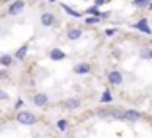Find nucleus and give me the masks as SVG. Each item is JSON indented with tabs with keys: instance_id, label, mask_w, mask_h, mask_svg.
<instances>
[{
	"instance_id": "nucleus-14",
	"label": "nucleus",
	"mask_w": 152,
	"mask_h": 138,
	"mask_svg": "<svg viewBox=\"0 0 152 138\" xmlns=\"http://www.w3.org/2000/svg\"><path fill=\"white\" fill-rule=\"evenodd\" d=\"M59 6L63 7V11H64L66 15H70V16H73V18H81V16H83V15H81V13H79L77 9H73V7H70L68 4H63V2H61Z\"/></svg>"
},
{
	"instance_id": "nucleus-34",
	"label": "nucleus",
	"mask_w": 152,
	"mask_h": 138,
	"mask_svg": "<svg viewBox=\"0 0 152 138\" xmlns=\"http://www.w3.org/2000/svg\"><path fill=\"white\" fill-rule=\"evenodd\" d=\"M107 2H109V0H107Z\"/></svg>"
},
{
	"instance_id": "nucleus-31",
	"label": "nucleus",
	"mask_w": 152,
	"mask_h": 138,
	"mask_svg": "<svg viewBox=\"0 0 152 138\" xmlns=\"http://www.w3.org/2000/svg\"><path fill=\"white\" fill-rule=\"evenodd\" d=\"M148 9H150V11H152V0H150V4H148Z\"/></svg>"
},
{
	"instance_id": "nucleus-16",
	"label": "nucleus",
	"mask_w": 152,
	"mask_h": 138,
	"mask_svg": "<svg viewBox=\"0 0 152 138\" xmlns=\"http://www.w3.org/2000/svg\"><path fill=\"white\" fill-rule=\"evenodd\" d=\"M109 102H113V95L109 90H104L100 95V104H109Z\"/></svg>"
},
{
	"instance_id": "nucleus-24",
	"label": "nucleus",
	"mask_w": 152,
	"mask_h": 138,
	"mask_svg": "<svg viewBox=\"0 0 152 138\" xmlns=\"http://www.w3.org/2000/svg\"><path fill=\"white\" fill-rule=\"evenodd\" d=\"M113 56H115L116 59H120V57H122V50H120V48H115V52H113Z\"/></svg>"
},
{
	"instance_id": "nucleus-18",
	"label": "nucleus",
	"mask_w": 152,
	"mask_h": 138,
	"mask_svg": "<svg viewBox=\"0 0 152 138\" xmlns=\"http://www.w3.org/2000/svg\"><path fill=\"white\" fill-rule=\"evenodd\" d=\"M150 0H132V6L138 7V9H143V7H148Z\"/></svg>"
},
{
	"instance_id": "nucleus-2",
	"label": "nucleus",
	"mask_w": 152,
	"mask_h": 138,
	"mask_svg": "<svg viewBox=\"0 0 152 138\" xmlns=\"http://www.w3.org/2000/svg\"><path fill=\"white\" fill-rule=\"evenodd\" d=\"M25 11V0H15V2L9 4L7 7V15L9 16H18Z\"/></svg>"
},
{
	"instance_id": "nucleus-21",
	"label": "nucleus",
	"mask_w": 152,
	"mask_h": 138,
	"mask_svg": "<svg viewBox=\"0 0 152 138\" xmlns=\"http://www.w3.org/2000/svg\"><path fill=\"white\" fill-rule=\"evenodd\" d=\"M86 25H95V23H99V22H102L99 16H86Z\"/></svg>"
},
{
	"instance_id": "nucleus-23",
	"label": "nucleus",
	"mask_w": 152,
	"mask_h": 138,
	"mask_svg": "<svg viewBox=\"0 0 152 138\" xmlns=\"http://www.w3.org/2000/svg\"><path fill=\"white\" fill-rule=\"evenodd\" d=\"M7 99H9V93H7L6 90L0 88V101H7Z\"/></svg>"
},
{
	"instance_id": "nucleus-33",
	"label": "nucleus",
	"mask_w": 152,
	"mask_h": 138,
	"mask_svg": "<svg viewBox=\"0 0 152 138\" xmlns=\"http://www.w3.org/2000/svg\"><path fill=\"white\" fill-rule=\"evenodd\" d=\"M47 2H56V0H47Z\"/></svg>"
},
{
	"instance_id": "nucleus-1",
	"label": "nucleus",
	"mask_w": 152,
	"mask_h": 138,
	"mask_svg": "<svg viewBox=\"0 0 152 138\" xmlns=\"http://www.w3.org/2000/svg\"><path fill=\"white\" fill-rule=\"evenodd\" d=\"M16 122L22 124V126H34V124L38 122V117H36L34 113L23 109V111H18V113H16Z\"/></svg>"
},
{
	"instance_id": "nucleus-25",
	"label": "nucleus",
	"mask_w": 152,
	"mask_h": 138,
	"mask_svg": "<svg viewBox=\"0 0 152 138\" xmlns=\"http://www.w3.org/2000/svg\"><path fill=\"white\" fill-rule=\"evenodd\" d=\"M106 2H107V0H95V4H93V6H97V7H100V6H104Z\"/></svg>"
},
{
	"instance_id": "nucleus-22",
	"label": "nucleus",
	"mask_w": 152,
	"mask_h": 138,
	"mask_svg": "<svg viewBox=\"0 0 152 138\" xmlns=\"http://www.w3.org/2000/svg\"><path fill=\"white\" fill-rule=\"evenodd\" d=\"M140 57H141V59H148V48H147V47L140 48Z\"/></svg>"
},
{
	"instance_id": "nucleus-4",
	"label": "nucleus",
	"mask_w": 152,
	"mask_h": 138,
	"mask_svg": "<svg viewBox=\"0 0 152 138\" xmlns=\"http://www.w3.org/2000/svg\"><path fill=\"white\" fill-rule=\"evenodd\" d=\"M107 83L111 86H122L124 84V74L120 70H111L107 74Z\"/></svg>"
},
{
	"instance_id": "nucleus-7",
	"label": "nucleus",
	"mask_w": 152,
	"mask_h": 138,
	"mask_svg": "<svg viewBox=\"0 0 152 138\" xmlns=\"http://www.w3.org/2000/svg\"><path fill=\"white\" fill-rule=\"evenodd\" d=\"M132 27H134V29H138L140 32L147 34V36H152V29L148 27V20H147V18H141V20H138V22H136Z\"/></svg>"
},
{
	"instance_id": "nucleus-8",
	"label": "nucleus",
	"mask_w": 152,
	"mask_h": 138,
	"mask_svg": "<svg viewBox=\"0 0 152 138\" xmlns=\"http://www.w3.org/2000/svg\"><path fill=\"white\" fill-rule=\"evenodd\" d=\"M32 102H34L38 108H45V106L48 104V93H45V92H38V93H34Z\"/></svg>"
},
{
	"instance_id": "nucleus-32",
	"label": "nucleus",
	"mask_w": 152,
	"mask_h": 138,
	"mask_svg": "<svg viewBox=\"0 0 152 138\" xmlns=\"http://www.w3.org/2000/svg\"><path fill=\"white\" fill-rule=\"evenodd\" d=\"M150 109H152V99H150Z\"/></svg>"
},
{
	"instance_id": "nucleus-30",
	"label": "nucleus",
	"mask_w": 152,
	"mask_h": 138,
	"mask_svg": "<svg viewBox=\"0 0 152 138\" xmlns=\"http://www.w3.org/2000/svg\"><path fill=\"white\" fill-rule=\"evenodd\" d=\"M148 59H152V48H148Z\"/></svg>"
},
{
	"instance_id": "nucleus-13",
	"label": "nucleus",
	"mask_w": 152,
	"mask_h": 138,
	"mask_svg": "<svg viewBox=\"0 0 152 138\" xmlns=\"http://www.w3.org/2000/svg\"><path fill=\"white\" fill-rule=\"evenodd\" d=\"M13 61H15L13 54H2L0 56V66H4V68H9L13 65Z\"/></svg>"
},
{
	"instance_id": "nucleus-29",
	"label": "nucleus",
	"mask_w": 152,
	"mask_h": 138,
	"mask_svg": "<svg viewBox=\"0 0 152 138\" xmlns=\"http://www.w3.org/2000/svg\"><path fill=\"white\" fill-rule=\"evenodd\" d=\"M2 4H11V2H15V0H0Z\"/></svg>"
},
{
	"instance_id": "nucleus-11",
	"label": "nucleus",
	"mask_w": 152,
	"mask_h": 138,
	"mask_svg": "<svg viewBox=\"0 0 152 138\" xmlns=\"http://www.w3.org/2000/svg\"><path fill=\"white\" fill-rule=\"evenodd\" d=\"M29 47H31V43H29V41H25L22 47H18V48H16V52L13 54V57H15V59H23V57L27 56V52H29Z\"/></svg>"
},
{
	"instance_id": "nucleus-28",
	"label": "nucleus",
	"mask_w": 152,
	"mask_h": 138,
	"mask_svg": "<svg viewBox=\"0 0 152 138\" xmlns=\"http://www.w3.org/2000/svg\"><path fill=\"white\" fill-rule=\"evenodd\" d=\"M0 79H7V72H6V70H4V72L0 70Z\"/></svg>"
},
{
	"instance_id": "nucleus-17",
	"label": "nucleus",
	"mask_w": 152,
	"mask_h": 138,
	"mask_svg": "<svg viewBox=\"0 0 152 138\" xmlns=\"http://www.w3.org/2000/svg\"><path fill=\"white\" fill-rule=\"evenodd\" d=\"M56 127H57L61 133H66V131H68V120H64V118H59V120L56 122Z\"/></svg>"
},
{
	"instance_id": "nucleus-3",
	"label": "nucleus",
	"mask_w": 152,
	"mask_h": 138,
	"mask_svg": "<svg viewBox=\"0 0 152 138\" xmlns=\"http://www.w3.org/2000/svg\"><path fill=\"white\" fill-rule=\"evenodd\" d=\"M39 23L43 25V27H54L56 23H57V16L52 13V11H45V13H41V16H39Z\"/></svg>"
},
{
	"instance_id": "nucleus-12",
	"label": "nucleus",
	"mask_w": 152,
	"mask_h": 138,
	"mask_svg": "<svg viewBox=\"0 0 152 138\" xmlns=\"http://www.w3.org/2000/svg\"><path fill=\"white\" fill-rule=\"evenodd\" d=\"M141 113L138 111V109H125V120H129V122H138V120H141Z\"/></svg>"
},
{
	"instance_id": "nucleus-26",
	"label": "nucleus",
	"mask_w": 152,
	"mask_h": 138,
	"mask_svg": "<svg viewBox=\"0 0 152 138\" xmlns=\"http://www.w3.org/2000/svg\"><path fill=\"white\" fill-rule=\"evenodd\" d=\"M116 34V29H106V36H113Z\"/></svg>"
},
{
	"instance_id": "nucleus-9",
	"label": "nucleus",
	"mask_w": 152,
	"mask_h": 138,
	"mask_svg": "<svg viewBox=\"0 0 152 138\" xmlns=\"http://www.w3.org/2000/svg\"><path fill=\"white\" fill-rule=\"evenodd\" d=\"M48 59L50 61H63V59H66V54L59 47H54V48L48 50Z\"/></svg>"
},
{
	"instance_id": "nucleus-6",
	"label": "nucleus",
	"mask_w": 152,
	"mask_h": 138,
	"mask_svg": "<svg viewBox=\"0 0 152 138\" xmlns=\"http://www.w3.org/2000/svg\"><path fill=\"white\" fill-rule=\"evenodd\" d=\"M64 109H68V111H75V109H79L81 106H83V99L81 97H70V99H66L64 101Z\"/></svg>"
},
{
	"instance_id": "nucleus-15",
	"label": "nucleus",
	"mask_w": 152,
	"mask_h": 138,
	"mask_svg": "<svg viewBox=\"0 0 152 138\" xmlns=\"http://www.w3.org/2000/svg\"><path fill=\"white\" fill-rule=\"evenodd\" d=\"M111 118H115V120H125V109H120V108L111 109Z\"/></svg>"
},
{
	"instance_id": "nucleus-20",
	"label": "nucleus",
	"mask_w": 152,
	"mask_h": 138,
	"mask_svg": "<svg viewBox=\"0 0 152 138\" xmlns=\"http://www.w3.org/2000/svg\"><path fill=\"white\" fill-rule=\"evenodd\" d=\"M97 117L99 118H111V109H104L102 108V109L97 111Z\"/></svg>"
},
{
	"instance_id": "nucleus-19",
	"label": "nucleus",
	"mask_w": 152,
	"mask_h": 138,
	"mask_svg": "<svg viewBox=\"0 0 152 138\" xmlns=\"http://www.w3.org/2000/svg\"><path fill=\"white\" fill-rule=\"evenodd\" d=\"M86 13H88L90 16H99V18H100V15H102V13H100V9H99L97 6H91V7H88V11H86Z\"/></svg>"
},
{
	"instance_id": "nucleus-27",
	"label": "nucleus",
	"mask_w": 152,
	"mask_h": 138,
	"mask_svg": "<svg viewBox=\"0 0 152 138\" xmlns=\"http://www.w3.org/2000/svg\"><path fill=\"white\" fill-rule=\"evenodd\" d=\"M22 106H23V101H22V99H18V101H16V104H15V108H16V109H20Z\"/></svg>"
},
{
	"instance_id": "nucleus-10",
	"label": "nucleus",
	"mask_w": 152,
	"mask_h": 138,
	"mask_svg": "<svg viewBox=\"0 0 152 138\" xmlns=\"http://www.w3.org/2000/svg\"><path fill=\"white\" fill-rule=\"evenodd\" d=\"M81 36H83V29L81 27H70L68 32H66V38L70 41H77V40H81Z\"/></svg>"
},
{
	"instance_id": "nucleus-5",
	"label": "nucleus",
	"mask_w": 152,
	"mask_h": 138,
	"mask_svg": "<svg viewBox=\"0 0 152 138\" xmlns=\"http://www.w3.org/2000/svg\"><path fill=\"white\" fill-rule=\"evenodd\" d=\"M91 72V65L88 61H81L77 65H73V74L75 76H88Z\"/></svg>"
}]
</instances>
